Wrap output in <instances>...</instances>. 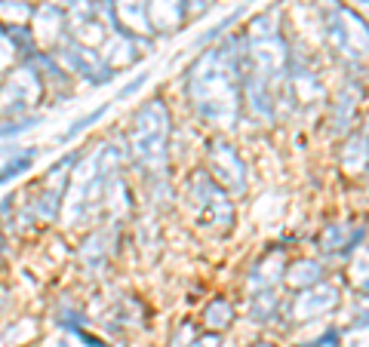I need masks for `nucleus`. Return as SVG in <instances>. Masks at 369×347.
Instances as JSON below:
<instances>
[{
	"label": "nucleus",
	"mask_w": 369,
	"mask_h": 347,
	"mask_svg": "<svg viewBox=\"0 0 369 347\" xmlns=\"http://www.w3.org/2000/svg\"><path fill=\"white\" fill-rule=\"evenodd\" d=\"M102 114H105V108H99V111H93V114H90V117H83V120H77V123H74V127H71V129H68V132H65V139H74V136H77V132H83V129H86V127H90V123H93V120H99V117H102Z\"/></svg>",
	"instance_id": "obj_1"
}]
</instances>
